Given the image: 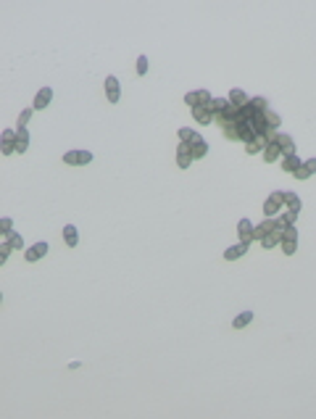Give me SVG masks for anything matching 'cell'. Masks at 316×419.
Returning a JSON list of instances; mask_svg holds the SVG:
<instances>
[{
	"label": "cell",
	"mask_w": 316,
	"mask_h": 419,
	"mask_svg": "<svg viewBox=\"0 0 316 419\" xmlns=\"http://www.w3.org/2000/svg\"><path fill=\"white\" fill-rule=\"evenodd\" d=\"M282 211H284V190H274L264 200V216L266 219H274V216H279Z\"/></svg>",
	"instance_id": "cell-1"
},
{
	"label": "cell",
	"mask_w": 316,
	"mask_h": 419,
	"mask_svg": "<svg viewBox=\"0 0 316 419\" xmlns=\"http://www.w3.org/2000/svg\"><path fill=\"white\" fill-rule=\"evenodd\" d=\"M279 245H282L284 256H295L298 253V229H295V224L282 229V243Z\"/></svg>",
	"instance_id": "cell-2"
},
{
	"label": "cell",
	"mask_w": 316,
	"mask_h": 419,
	"mask_svg": "<svg viewBox=\"0 0 316 419\" xmlns=\"http://www.w3.org/2000/svg\"><path fill=\"white\" fill-rule=\"evenodd\" d=\"M90 161H92L90 150H66L63 153V164H69V166H85Z\"/></svg>",
	"instance_id": "cell-3"
},
{
	"label": "cell",
	"mask_w": 316,
	"mask_h": 419,
	"mask_svg": "<svg viewBox=\"0 0 316 419\" xmlns=\"http://www.w3.org/2000/svg\"><path fill=\"white\" fill-rule=\"evenodd\" d=\"M106 98H108V103H119L121 100V85H119V80L114 74L106 76Z\"/></svg>",
	"instance_id": "cell-4"
},
{
	"label": "cell",
	"mask_w": 316,
	"mask_h": 419,
	"mask_svg": "<svg viewBox=\"0 0 316 419\" xmlns=\"http://www.w3.org/2000/svg\"><path fill=\"white\" fill-rule=\"evenodd\" d=\"M269 145V140H266V135L264 132H258V135H253L248 143H245V153L248 156H256V153H264V148Z\"/></svg>",
	"instance_id": "cell-5"
},
{
	"label": "cell",
	"mask_w": 316,
	"mask_h": 419,
	"mask_svg": "<svg viewBox=\"0 0 316 419\" xmlns=\"http://www.w3.org/2000/svg\"><path fill=\"white\" fill-rule=\"evenodd\" d=\"M274 143L282 148V156H295V153H298V148H295V140H293L287 132H277Z\"/></svg>",
	"instance_id": "cell-6"
},
{
	"label": "cell",
	"mask_w": 316,
	"mask_h": 419,
	"mask_svg": "<svg viewBox=\"0 0 316 419\" xmlns=\"http://www.w3.org/2000/svg\"><path fill=\"white\" fill-rule=\"evenodd\" d=\"M279 224H277V219H264L261 224H256V227H253V240H264L266 235H269V232H272V229H277ZM282 229V227H279Z\"/></svg>",
	"instance_id": "cell-7"
},
{
	"label": "cell",
	"mask_w": 316,
	"mask_h": 419,
	"mask_svg": "<svg viewBox=\"0 0 316 419\" xmlns=\"http://www.w3.org/2000/svg\"><path fill=\"white\" fill-rule=\"evenodd\" d=\"M193 150H190V143H179L177 145V166L179 169H190V164H193Z\"/></svg>",
	"instance_id": "cell-8"
},
{
	"label": "cell",
	"mask_w": 316,
	"mask_h": 419,
	"mask_svg": "<svg viewBox=\"0 0 316 419\" xmlns=\"http://www.w3.org/2000/svg\"><path fill=\"white\" fill-rule=\"evenodd\" d=\"M50 100H53V87H42L37 95H35V103H32V108H35V111H42V108L50 106Z\"/></svg>",
	"instance_id": "cell-9"
},
{
	"label": "cell",
	"mask_w": 316,
	"mask_h": 419,
	"mask_svg": "<svg viewBox=\"0 0 316 419\" xmlns=\"http://www.w3.org/2000/svg\"><path fill=\"white\" fill-rule=\"evenodd\" d=\"M47 256V243H35L32 248H27V253H24V258L29 261V264H35V261H40V258H45Z\"/></svg>",
	"instance_id": "cell-10"
},
{
	"label": "cell",
	"mask_w": 316,
	"mask_h": 419,
	"mask_svg": "<svg viewBox=\"0 0 316 419\" xmlns=\"http://www.w3.org/2000/svg\"><path fill=\"white\" fill-rule=\"evenodd\" d=\"M227 100H229V106L234 108V111H243V108H245V106L250 103V98L245 95V92H243V90H232Z\"/></svg>",
	"instance_id": "cell-11"
},
{
	"label": "cell",
	"mask_w": 316,
	"mask_h": 419,
	"mask_svg": "<svg viewBox=\"0 0 316 419\" xmlns=\"http://www.w3.org/2000/svg\"><path fill=\"white\" fill-rule=\"evenodd\" d=\"M237 235H240V243H245V245L253 243V224H250V219L237 222Z\"/></svg>",
	"instance_id": "cell-12"
},
{
	"label": "cell",
	"mask_w": 316,
	"mask_h": 419,
	"mask_svg": "<svg viewBox=\"0 0 316 419\" xmlns=\"http://www.w3.org/2000/svg\"><path fill=\"white\" fill-rule=\"evenodd\" d=\"M208 108H211L214 119H221V116H227V111H229V100L227 98H214Z\"/></svg>",
	"instance_id": "cell-13"
},
{
	"label": "cell",
	"mask_w": 316,
	"mask_h": 419,
	"mask_svg": "<svg viewBox=\"0 0 316 419\" xmlns=\"http://www.w3.org/2000/svg\"><path fill=\"white\" fill-rule=\"evenodd\" d=\"M313 174H316V159H308V161L300 164V169L295 172V179L303 182V179H308V177H313Z\"/></svg>",
	"instance_id": "cell-14"
},
{
	"label": "cell",
	"mask_w": 316,
	"mask_h": 419,
	"mask_svg": "<svg viewBox=\"0 0 316 419\" xmlns=\"http://www.w3.org/2000/svg\"><path fill=\"white\" fill-rule=\"evenodd\" d=\"M261 156H264V161H266V164H274V161H279V159H282V148H279V145L274 143V140H272V143H269V145L264 148Z\"/></svg>",
	"instance_id": "cell-15"
},
{
	"label": "cell",
	"mask_w": 316,
	"mask_h": 419,
	"mask_svg": "<svg viewBox=\"0 0 316 419\" xmlns=\"http://www.w3.org/2000/svg\"><path fill=\"white\" fill-rule=\"evenodd\" d=\"M193 119H195L198 124H211V121H214V114H211L208 106H195V108H193Z\"/></svg>",
	"instance_id": "cell-16"
},
{
	"label": "cell",
	"mask_w": 316,
	"mask_h": 419,
	"mask_svg": "<svg viewBox=\"0 0 316 419\" xmlns=\"http://www.w3.org/2000/svg\"><path fill=\"white\" fill-rule=\"evenodd\" d=\"M248 248L250 245H245V243H237V245H229L227 251H224V258L227 261H237V258H243L245 253H248Z\"/></svg>",
	"instance_id": "cell-17"
},
{
	"label": "cell",
	"mask_w": 316,
	"mask_h": 419,
	"mask_svg": "<svg viewBox=\"0 0 316 419\" xmlns=\"http://www.w3.org/2000/svg\"><path fill=\"white\" fill-rule=\"evenodd\" d=\"M279 243H282V229H279V227H277V229H272V232H269V235L261 240V245L266 248V251H272V248H277Z\"/></svg>",
	"instance_id": "cell-18"
},
{
	"label": "cell",
	"mask_w": 316,
	"mask_h": 419,
	"mask_svg": "<svg viewBox=\"0 0 316 419\" xmlns=\"http://www.w3.org/2000/svg\"><path fill=\"white\" fill-rule=\"evenodd\" d=\"M3 153H6V156L16 153V129H6L3 132Z\"/></svg>",
	"instance_id": "cell-19"
},
{
	"label": "cell",
	"mask_w": 316,
	"mask_h": 419,
	"mask_svg": "<svg viewBox=\"0 0 316 419\" xmlns=\"http://www.w3.org/2000/svg\"><path fill=\"white\" fill-rule=\"evenodd\" d=\"M284 208L293 211V214L298 216V214H300V208H303V203H300V198H298L295 193H284Z\"/></svg>",
	"instance_id": "cell-20"
},
{
	"label": "cell",
	"mask_w": 316,
	"mask_h": 419,
	"mask_svg": "<svg viewBox=\"0 0 316 419\" xmlns=\"http://www.w3.org/2000/svg\"><path fill=\"white\" fill-rule=\"evenodd\" d=\"M300 164H303V161L298 159V153H295V156H282V169L287 174H295L298 169H300Z\"/></svg>",
	"instance_id": "cell-21"
},
{
	"label": "cell",
	"mask_w": 316,
	"mask_h": 419,
	"mask_svg": "<svg viewBox=\"0 0 316 419\" xmlns=\"http://www.w3.org/2000/svg\"><path fill=\"white\" fill-rule=\"evenodd\" d=\"M27 150H29V132L16 129V153H27Z\"/></svg>",
	"instance_id": "cell-22"
},
{
	"label": "cell",
	"mask_w": 316,
	"mask_h": 419,
	"mask_svg": "<svg viewBox=\"0 0 316 419\" xmlns=\"http://www.w3.org/2000/svg\"><path fill=\"white\" fill-rule=\"evenodd\" d=\"M63 243H66L69 248H76L79 235H76V227H74V224H66V227H63Z\"/></svg>",
	"instance_id": "cell-23"
},
{
	"label": "cell",
	"mask_w": 316,
	"mask_h": 419,
	"mask_svg": "<svg viewBox=\"0 0 316 419\" xmlns=\"http://www.w3.org/2000/svg\"><path fill=\"white\" fill-rule=\"evenodd\" d=\"M190 150H193V159H203L205 153H208V143H205L203 137H198L195 143H190Z\"/></svg>",
	"instance_id": "cell-24"
},
{
	"label": "cell",
	"mask_w": 316,
	"mask_h": 419,
	"mask_svg": "<svg viewBox=\"0 0 316 419\" xmlns=\"http://www.w3.org/2000/svg\"><path fill=\"white\" fill-rule=\"evenodd\" d=\"M274 219H277V224H279V227L284 229V227H293V224H295V219H298V216H295L293 211H287V208H284V211H282L279 216H274Z\"/></svg>",
	"instance_id": "cell-25"
},
{
	"label": "cell",
	"mask_w": 316,
	"mask_h": 419,
	"mask_svg": "<svg viewBox=\"0 0 316 419\" xmlns=\"http://www.w3.org/2000/svg\"><path fill=\"white\" fill-rule=\"evenodd\" d=\"M250 322H253V311H243V314H237V317H234L232 327H234V330H243V327H248Z\"/></svg>",
	"instance_id": "cell-26"
},
{
	"label": "cell",
	"mask_w": 316,
	"mask_h": 419,
	"mask_svg": "<svg viewBox=\"0 0 316 419\" xmlns=\"http://www.w3.org/2000/svg\"><path fill=\"white\" fill-rule=\"evenodd\" d=\"M250 108H253L256 114H264V111H269V100H266L264 95H258V98L250 100Z\"/></svg>",
	"instance_id": "cell-27"
},
{
	"label": "cell",
	"mask_w": 316,
	"mask_h": 419,
	"mask_svg": "<svg viewBox=\"0 0 316 419\" xmlns=\"http://www.w3.org/2000/svg\"><path fill=\"white\" fill-rule=\"evenodd\" d=\"M224 137H229V140H240V121L227 124V127H224Z\"/></svg>",
	"instance_id": "cell-28"
},
{
	"label": "cell",
	"mask_w": 316,
	"mask_h": 419,
	"mask_svg": "<svg viewBox=\"0 0 316 419\" xmlns=\"http://www.w3.org/2000/svg\"><path fill=\"white\" fill-rule=\"evenodd\" d=\"M198 137H200V135H198L195 129H187V127L179 129V140H182V143H195Z\"/></svg>",
	"instance_id": "cell-29"
},
{
	"label": "cell",
	"mask_w": 316,
	"mask_h": 419,
	"mask_svg": "<svg viewBox=\"0 0 316 419\" xmlns=\"http://www.w3.org/2000/svg\"><path fill=\"white\" fill-rule=\"evenodd\" d=\"M6 240L13 245V251H21V245H24V238H21V232H11V235H8Z\"/></svg>",
	"instance_id": "cell-30"
},
{
	"label": "cell",
	"mask_w": 316,
	"mask_h": 419,
	"mask_svg": "<svg viewBox=\"0 0 316 419\" xmlns=\"http://www.w3.org/2000/svg\"><path fill=\"white\" fill-rule=\"evenodd\" d=\"M11 251H13V245H11L8 240H3V243H0V264H6V261H8Z\"/></svg>",
	"instance_id": "cell-31"
},
{
	"label": "cell",
	"mask_w": 316,
	"mask_h": 419,
	"mask_svg": "<svg viewBox=\"0 0 316 419\" xmlns=\"http://www.w3.org/2000/svg\"><path fill=\"white\" fill-rule=\"evenodd\" d=\"M32 111H35V108H24V111L19 114V129H27V124L32 119Z\"/></svg>",
	"instance_id": "cell-32"
},
{
	"label": "cell",
	"mask_w": 316,
	"mask_h": 419,
	"mask_svg": "<svg viewBox=\"0 0 316 419\" xmlns=\"http://www.w3.org/2000/svg\"><path fill=\"white\" fill-rule=\"evenodd\" d=\"M137 74H140V76L148 74V56H140V58H137Z\"/></svg>",
	"instance_id": "cell-33"
},
{
	"label": "cell",
	"mask_w": 316,
	"mask_h": 419,
	"mask_svg": "<svg viewBox=\"0 0 316 419\" xmlns=\"http://www.w3.org/2000/svg\"><path fill=\"white\" fill-rule=\"evenodd\" d=\"M0 232H3V235L8 238L11 232H13V222H11V219H3V222H0Z\"/></svg>",
	"instance_id": "cell-34"
}]
</instances>
